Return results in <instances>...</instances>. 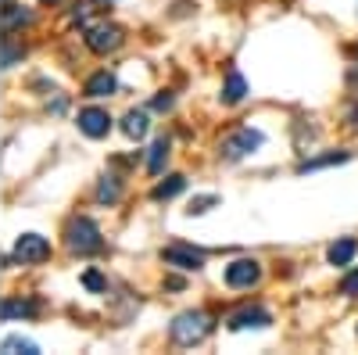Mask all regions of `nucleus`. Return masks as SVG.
<instances>
[{
  "mask_svg": "<svg viewBox=\"0 0 358 355\" xmlns=\"http://www.w3.org/2000/svg\"><path fill=\"white\" fill-rule=\"evenodd\" d=\"M65 248L72 255H94L104 248V237H101V226L90 219V216H72L69 226H65Z\"/></svg>",
  "mask_w": 358,
  "mask_h": 355,
  "instance_id": "f257e3e1",
  "label": "nucleus"
},
{
  "mask_svg": "<svg viewBox=\"0 0 358 355\" xmlns=\"http://www.w3.org/2000/svg\"><path fill=\"white\" fill-rule=\"evenodd\" d=\"M212 316L208 312H201V309H194V312H179L176 319H172V327H169V337L176 341V344H183V348H190V344H201L208 334H212Z\"/></svg>",
  "mask_w": 358,
  "mask_h": 355,
  "instance_id": "f03ea898",
  "label": "nucleus"
},
{
  "mask_svg": "<svg viewBox=\"0 0 358 355\" xmlns=\"http://www.w3.org/2000/svg\"><path fill=\"white\" fill-rule=\"evenodd\" d=\"M265 144V137H262V130H251V126H241V130H233L222 144H219V155L226 158V162H241V158H248L251 151H258V147Z\"/></svg>",
  "mask_w": 358,
  "mask_h": 355,
  "instance_id": "7ed1b4c3",
  "label": "nucleus"
},
{
  "mask_svg": "<svg viewBox=\"0 0 358 355\" xmlns=\"http://www.w3.org/2000/svg\"><path fill=\"white\" fill-rule=\"evenodd\" d=\"M262 280V262L258 258H236L226 265V287L233 291H248Z\"/></svg>",
  "mask_w": 358,
  "mask_h": 355,
  "instance_id": "20e7f679",
  "label": "nucleus"
},
{
  "mask_svg": "<svg viewBox=\"0 0 358 355\" xmlns=\"http://www.w3.org/2000/svg\"><path fill=\"white\" fill-rule=\"evenodd\" d=\"M15 258L22 265H33V262H43L50 258V241L40 233H22L18 241H15Z\"/></svg>",
  "mask_w": 358,
  "mask_h": 355,
  "instance_id": "39448f33",
  "label": "nucleus"
},
{
  "mask_svg": "<svg viewBox=\"0 0 358 355\" xmlns=\"http://www.w3.org/2000/svg\"><path fill=\"white\" fill-rule=\"evenodd\" d=\"M86 47L94 50V54H108V50H118L122 47V29L118 25H94V29H86Z\"/></svg>",
  "mask_w": 358,
  "mask_h": 355,
  "instance_id": "423d86ee",
  "label": "nucleus"
},
{
  "mask_svg": "<svg viewBox=\"0 0 358 355\" xmlns=\"http://www.w3.org/2000/svg\"><path fill=\"white\" fill-rule=\"evenodd\" d=\"M76 123H79V133H86L90 140H101L111 133V115L104 108H83Z\"/></svg>",
  "mask_w": 358,
  "mask_h": 355,
  "instance_id": "0eeeda50",
  "label": "nucleus"
},
{
  "mask_svg": "<svg viewBox=\"0 0 358 355\" xmlns=\"http://www.w3.org/2000/svg\"><path fill=\"white\" fill-rule=\"evenodd\" d=\"M162 262L165 265H176V270L197 273L201 265H204V255L194 251V248H183V244H172V248H162Z\"/></svg>",
  "mask_w": 358,
  "mask_h": 355,
  "instance_id": "6e6552de",
  "label": "nucleus"
},
{
  "mask_svg": "<svg viewBox=\"0 0 358 355\" xmlns=\"http://www.w3.org/2000/svg\"><path fill=\"white\" fill-rule=\"evenodd\" d=\"M273 323V316H268L265 309H241L229 316V330H248V327H268Z\"/></svg>",
  "mask_w": 358,
  "mask_h": 355,
  "instance_id": "1a4fd4ad",
  "label": "nucleus"
},
{
  "mask_svg": "<svg viewBox=\"0 0 358 355\" xmlns=\"http://www.w3.org/2000/svg\"><path fill=\"white\" fill-rule=\"evenodd\" d=\"M355 255H358V241H355V237H341V241H334L330 248H326V262H330V265H348Z\"/></svg>",
  "mask_w": 358,
  "mask_h": 355,
  "instance_id": "9d476101",
  "label": "nucleus"
},
{
  "mask_svg": "<svg viewBox=\"0 0 358 355\" xmlns=\"http://www.w3.org/2000/svg\"><path fill=\"white\" fill-rule=\"evenodd\" d=\"M244 97H248V79L236 69H229L226 72V86H222V104H241Z\"/></svg>",
  "mask_w": 358,
  "mask_h": 355,
  "instance_id": "9b49d317",
  "label": "nucleus"
},
{
  "mask_svg": "<svg viewBox=\"0 0 358 355\" xmlns=\"http://www.w3.org/2000/svg\"><path fill=\"white\" fill-rule=\"evenodd\" d=\"M118 90V83H115V76L111 72H97V76H90L86 79V86H83V94L86 97H111Z\"/></svg>",
  "mask_w": 358,
  "mask_h": 355,
  "instance_id": "f8f14e48",
  "label": "nucleus"
},
{
  "mask_svg": "<svg viewBox=\"0 0 358 355\" xmlns=\"http://www.w3.org/2000/svg\"><path fill=\"white\" fill-rule=\"evenodd\" d=\"M169 137H158L155 144H151V151H147V172L151 176H162L165 172V162H169Z\"/></svg>",
  "mask_w": 358,
  "mask_h": 355,
  "instance_id": "ddd939ff",
  "label": "nucleus"
},
{
  "mask_svg": "<svg viewBox=\"0 0 358 355\" xmlns=\"http://www.w3.org/2000/svg\"><path fill=\"white\" fill-rule=\"evenodd\" d=\"M187 190V176H165V180L151 190V197L155 201H172L176 194H183Z\"/></svg>",
  "mask_w": 358,
  "mask_h": 355,
  "instance_id": "4468645a",
  "label": "nucleus"
},
{
  "mask_svg": "<svg viewBox=\"0 0 358 355\" xmlns=\"http://www.w3.org/2000/svg\"><path fill=\"white\" fill-rule=\"evenodd\" d=\"M118 197H122V180H118V176H101L97 201H101V204H115Z\"/></svg>",
  "mask_w": 358,
  "mask_h": 355,
  "instance_id": "2eb2a0df",
  "label": "nucleus"
},
{
  "mask_svg": "<svg viewBox=\"0 0 358 355\" xmlns=\"http://www.w3.org/2000/svg\"><path fill=\"white\" fill-rule=\"evenodd\" d=\"M348 158H351V151H330V155H319V158L301 162V165H297V172H315V169H326V165H341Z\"/></svg>",
  "mask_w": 358,
  "mask_h": 355,
  "instance_id": "dca6fc26",
  "label": "nucleus"
},
{
  "mask_svg": "<svg viewBox=\"0 0 358 355\" xmlns=\"http://www.w3.org/2000/svg\"><path fill=\"white\" fill-rule=\"evenodd\" d=\"M147 111H126V118H122V133L126 137H133V140H140V137H147Z\"/></svg>",
  "mask_w": 358,
  "mask_h": 355,
  "instance_id": "f3484780",
  "label": "nucleus"
},
{
  "mask_svg": "<svg viewBox=\"0 0 358 355\" xmlns=\"http://www.w3.org/2000/svg\"><path fill=\"white\" fill-rule=\"evenodd\" d=\"M0 348H4V351H22V355H40L36 341H29V337H4Z\"/></svg>",
  "mask_w": 358,
  "mask_h": 355,
  "instance_id": "a211bd4d",
  "label": "nucleus"
},
{
  "mask_svg": "<svg viewBox=\"0 0 358 355\" xmlns=\"http://www.w3.org/2000/svg\"><path fill=\"white\" fill-rule=\"evenodd\" d=\"M36 305L33 302H4V319H18V316H33Z\"/></svg>",
  "mask_w": 358,
  "mask_h": 355,
  "instance_id": "6ab92c4d",
  "label": "nucleus"
},
{
  "mask_svg": "<svg viewBox=\"0 0 358 355\" xmlns=\"http://www.w3.org/2000/svg\"><path fill=\"white\" fill-rule=\"evenodd\" d=\"M212 204H219V194H201V197L190 201V209H187V212H190V216H204L208 209H212Z\"/></svg>",
  "mask_w": 358,
  "mask_h": 355,
  "instance_id": "aec40b11",
  "label": "nucleus"
},
{
  "mask_svg": "<svg viewBox=\"0 0 358 355\" xmlns=\"http://www.w3.org/2000/svg\"><path fill=\"white\" fill-rule=\"evenodd\" d=\"M341 294H344V298H358V270L341 280Z\"/></svg>",
  "mask_w": 358,
  "mask_h": 355,
  "instance_id": "412c9836",
  "label": "nucleus"
},
{
  "mask_svg": "<svg viewBox=\"0 0 358 355\" xmlns=\"http://www.w3.org/2000/svg\"><path fill=\"white\" fill-rule=\"evenodd\" d=\"M83 284H86L90 291H108V280H104L101 273H94V270H90V273L83 277Z\"/></svg>",
  "mask_w": 358,
  "mask_h": 355,
  "instance_id": "4be33fe9",
  "label": "nucleus"
},
{
  "mask_svg": "<svg viewBox=\"0 0 358 355\" xmlns=\"http://www.w3.org/2000/svg\"><path fill=\"white\" fill-rule=\"evenodd\" d=\"M22 54H25V50H18V47L8 40V50H4V69H15V62H18Z\"/></svg>",
  "mask_w": 358,
  "mask_h": 355,
  "instance_id": "5701e85b",
  "label": "nucleus"
},
{
  "mask_svg": "<svg viewBox=\"0 0 358 355\" xmlns=\"http://www.w3.org/2000/svg\"><path fill=\"white\" fill-rule=\"evenodd\" d=\"M155 108H158V111H169V108H172V97H169V94L155 97Z\"/></svg>",
  "mask_w": 358,
  "mask_h": 355,
  "instance_id": "b1692460",
  "label": "nucleus"
},
{
  "mask_svg": "<svg viewBox=\"0 0 358 355\" xmlns=\"http://www.w3.org/2000/svg\"><path fill=\"white\" fill-rule=\"evenodd\" d=\"M351 130H358V108L351 111Z\"/></svg>",
  "mask_w": 358,
  "mask_h": 355,
  "instance_id": "393cba45",
  "label": "nucleus"
},
{
  "mask_svg": "<svg viewBox=\"0 0 358 355\" xmlns=\"http://www.w3.org/2000/svg\"><path fill=\"white\" fill-rule=\"evenodd\" d=\"M43 4H62V0H43Z\"/></svg>",
  "mask_w": 358,
  "mask_h": 355,
  "instance_id": "a878e982",
  "label": "nucleus"
}]
</instances>
